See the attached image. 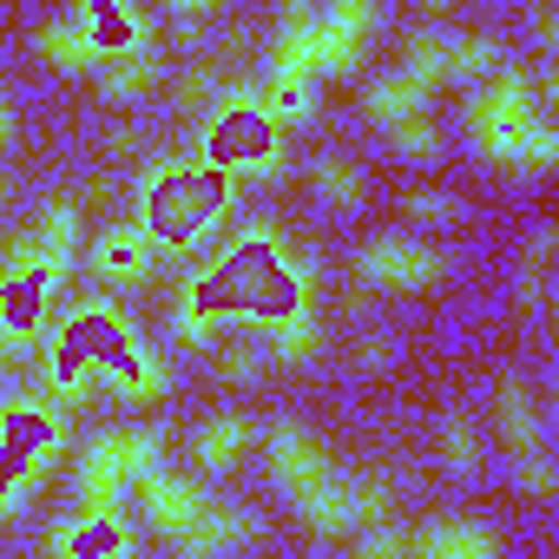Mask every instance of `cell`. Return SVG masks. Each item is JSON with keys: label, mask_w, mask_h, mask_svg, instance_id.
Here are the masks:
<instances>
[{"label": "cell", "mask_w": 559, "mask_h": 559, "mask_svg": "<svg viewBox=\"0 0 559 559\" xmlns=\"http://www.w3.org/2000/svg\"><path fill=\"white\" fill-rule=\"evenodd\" d=\"M270 480L284 487L290 500H304L317 480H330V454L317 448V435H304L297 421H284L270 435Z\"/></svg>", "instance_id": "4"}, {"label": "cell", "mask_w": 559, "mask_h": 559, "mask_svg": "<svg viewBox=\"0 0 559 559\" xmlns=\"http://www.w3.org/2000/svg\"><path fill=\"white\" fill-rule=\"evenodd\" d=\"M243 448H250V421H243V415H211V421L198 428V441H191V454H198L204 474H224Z\"/></svg>", "instance_id": "19"}, {"label": "cell", "mask_w": 559, "mask_h": 559, "mask_svg": "<svg viewBox=\"0 0 559 559\" xmlns=\"http://www.w3.org/2000/svg\"><path fill=\"white\" fill-rule=\"evenodd\" d=\"M448 40H454V34H441V27H415V34H408V47H402V53H408L402 73H408L421 93H435V86L448 80Z\"/></svg>", "instance_id": "20"}, {"label": "cell", "mask_w": 559, "mask_h": 559, "mask_svg": "<svg viewBox=\"0 0 559 559\" xmlns=\"http://www.w3.org/2000/svg\"><path fill=\"white\" fill-rule=\"evenodd\" d=\"M297 507H304V520H310V533H317V539H343V533L356 526L349 480H336V474H330V480H317V487H310Z\"/></svg>", "instance_id": "17"}, {"label": "cell", "mask_w": 559, "mask_h": 559, "mask_svg": "<svg viewBox=\"0 0 559 559\" xmlns=\"http://www.w3.org/2000/svg\"><path fill=\"white\" fill-rule=\"evenodd\" d=\"M126 559H132V552H126Z\"/></svg>", "instance_id": "40"}, {"label": "cell", "mask_w": 559, "mask_h": 559, "mask_svg": "<svg viewBox=\"0 0 559 559\" xmlns=\"http://www.w3.org/2000/svg\"><path fill=\"white\" fill-rule=\"evenodd\" d=\"M493 415H500L507 448H520V454L539 448V415H533V395H526L520 382H500V389H493Z\"/></svg>", "instance_id": "21"}, {"label": "cell", "mask_w": 559, "mask_h": 559, "mask_svg": "<svg viewBox=\"0 0 559 559\" xmlns=\"http://www.w3.org/2000/svg\"><path fill=\"white\" fill-rule=\"evenodd\" d=\"M317 34H323V73H356L376 34V8L369 0H336L330 14H317Z\"/></svg>", "instance_id": "6"}, {"label": "cell", "mask_w": 559, "mask_h": 559, "mask_svg": "<svg viewBox=\"0 0 559 559\" xmlns=\"http://www.w3.org/2000/svg\"><path fill=\"white\" fill-rule=\"evenodd\" d=\"M389 356H395V349H389V336H369V343H362V362H369V369H382Z\"/></svg>", "instance_id": "38"}, {"label": "cell", "mask_w": 559, "mask_h": 559, "mask_svg": "<svg viewBox=\"0 0 559 559\" xmlns=\"http://www.w3.org/2000/svg\"><path fill=\"white\" fill-rule=\"evenodd\" d=\"M395 152L402 158H435L441 152V126L421 112V119H408V126H395Z\"/></svg>", "instance_id": "29"}, {"label": "cell", "mask_w": 559, "mask_h": 559, "mask_svg": "<svg viewBox=\"0 0 559 559\" xmlns=\"http://www.w3.org/2000/svg\"><path fill=\"white\" fill-rule=\"evenodd\" d=\"M441 270H448V257L415 237H376L362 250V284H376V290H421Z\"/></svg>", "instance_id": "3"}, {"label": "cell", "mask_w": 559, "mask_h": 559, "mask_svg": "<svg viewBox=\"0 0 559 559\" xmlns=\"http://www.w3.org/2000/svg\"><path fill=\"white\" fill-rule=\"evenodd\" d=\"M152 237H145V224H112L106 237H99V250H93V263H99V276L106 284H145L152 276Z\"/></svg>", "instance_id": "11"}, {"label": "cell", "mask_w": 559, "mask_h": 559, "mask_svg": "<svg viewBox=\"0 0 559 559\" xmlns=\"http://www.w3.org/2000/svg\"><path fill=\"white\" fill-rule=\"evenodd\" d=\"M310 112H317V86H310V80H276V73H270V80L257 86V119H263V126H304Z\"/></svg>", "instance_id": "18"}, {"label": "cell", "mask_w": 559, "mask_h": 559, "mask_svg": "<svg viewBox=\"0 0 559 559\" xmlns=\"http://www.w3.org/2000/svg\"><path fill=\"white\" fill-rule=\"evenodd\" d=\"M243 539H257V513H250V507L204 500V513H198L171 546H178V559H217V552H230V546H243Z\"/></svg>", "instance_id": "5"}, {"label": "cell", "mask_w": 559, "mask_h": 559, "mask_svg": "<svg viewBox=\"0 0 559 559\" xmlns=\"http://www.w3.org/2000/svg\"><path fill=\"white\" fill-rule=\"evenodd\" d=\"M493 73H500V40H487V34L448 40V80H493Z\"/></svg>", "instance_id": "22"}, {"label": "cell", "mask_w": 559, "mask_h": 559, "mask_svg": "<svg viewBox=\"0 0 559 559\" xmlns=\"http://www.w3.org/2000/svg\"><path fill=\"white\" fill-rule=\"evenodd\" d=\"M441 461H448L454 474H474V461H480V435H474L467 415H448V428H441Z\"/></svg>", "instance_id": "26"}, {"label": "cell", "mask_w": 559, "mask_h": 559, "mask_svg": "<svg viewBox=\"0 0 559 559\" xmlns=\"http://www.w3.org/2000/svg\"><path fill=\"white\" fill-rule=\"evenodd\" d=\"M34 250H40V290H60L67 270H73V250H80V204L73 198H53L40 230H34Z\"/></svg>", "instance_id": "10"}, {"label": "cell", "mask_w": 559, "mask_h": 559, "mask_svg": "<svg viewBox=\"0 0 559 559\" xmlns=\"http://www.w3.org/2000/svg\"><path fill=\"white\" fill-rule=\"evenodd\" d=\"M362 106H369V119H376V126H389V132H395V126L421 119L428 93H421V86H415V80H408L402 67H395V73H382V80L369 86V99H362Z\"/></svg>", "instance_id": "16"}, {"label": "cell", "mask_w": 559, "mask_h": 559, "mask_svg": "<svg viewBox=\"0 0 559 559\" xmlns=\"http://www.w3.org/2000/svg\"><path fill=\"white\" fill-rule=\"evenodd\" d=\"M520 487H526V493H539V500L559 487V474H552V461H546L539 448H533V454H520Z\"/></svg>", "instance_id": "30"}, {"label": "cell", "mask_w": 559, "mask_h": 559, "mask_svg": "<svg viewBox=\"0 0 559 559\" xmlns=\"http://www.w3.org/2000/svg\"><path fill=\"white\" fill-rule=\"evenodd\" d=\"M552 243H559V237H552V224H539V230L526 237V270H546V263H552Z\"/></svg>", "instance_id": "34"}, {"label": "cell", "mask_w": 559, "mask_h": 559, "mask_svg": "<svg viewBox=\"0 0 559 559\" xmlns=\"http://www.w3.org/2000/svg\"><path fill=\"white\" fill-rule=\"evenodd\" d=\"M520 297H526L533 310H546V297H552V284H546V270H526V276H520Z\"/></svg>", "instance_id": "35"}, {"label": "cell", "mask_w": 559, "mask_h": 559, "mask_svg": "<svg viewBox=\"0 0 559 559\" xmlns=\"http://www.w3.org/2000/svg\"><path fill=\"white\" fill-rule=\"evenodd\" d=\"M270 73H276V80H317V73H323V34H317V14H310V8H290L284 21H276Z\"/></svg>", "instance_id": "8"}, {"label": "cell", "mask_w": 559, "mask_h": 559, "mask_svg": "<svg viewBox=\"0 0 559 559\" xmlns=\"http://www.w3.org/2000/svg\"><path fill=\"white\" fill-rule=\"evenodd\" d=\"M99 80H106V93H139V86H152L158 80V53H152V40H119V47H106V60H99Z\"/></svg>", "instance_id": "15"}, {"label": "cell", "mask_w": 559, "mask_h": 559, "mask_svg": "<svg viewBox=\"0 0 559 559\" xmlns=\"http://www.w3.org/2000/svg\"><path fill=\"white\" fill-rule=\"evenodd\" d=\"M204 500H211V493H204L191 474H165V467H158L152 480H139V507H145V520H152L165 539H178V533L204 513Z\"/></svg>", "instance_id": "7"}, {"label": "cell", "mask_w": 559, "mask_h": 559, "mask_svg": "<svg viewBox=\"0 0 559 559\" xmlns=\"http://www.w3.org/2000/svg\"><path fill=\"white\" fill-rule=\"evenodd\" d=\"M408 211H415L421 224H441V217H454V198H448V191H415Z\"/></svg>", "instance_id": "32"}, {"label": "cell", "mask_w": 559, "mask_h": 559, "mask_svg": "<svg viewBox=\"0 0 559 559\" xmlns=\"http://www.w3.org/2000/svg\"><path fill=\"white\" fill-rule=\"evenodd\" d=\"M178 93H185V106H198V99H217V93H224V73H217V67H191V73L178 80Z\"/></svg>", "instance_id": "31"}, {"label": "cell", "mask_w": 559, "mask_h": 559, "mask_svg": "<svg viewBox=\"0 0 559 559\" xmlns=\"http://www.w3.org/2000/svg\"><path fill=\"white\" fill-rule=\"evenodd\" d=\"M533 34H539V47H559V14L552 8H533Z\"/></svg>", "instance_id": "36"}, {"label": "cell", "mask_w": 559, "mask_h": 559, "mask_svg": "<svg viewBox=\"0 0 559 559\" xmlns=\"http://www.w3.org/2000/svg\"><path fill=\"white\" fill-rule=\"evenodd\" d=\"M257 362H263V356H257L250 343H237V349L224 356V382H250V376H257Z\"/></svg>", "instance_id": "33"}, {"label": "cell", "mask_w": 559, "mask_h": 559, "mask_svg": "<svg viewBox=\"0 0 559 559\" xmlns=\"http://www.w3.org/2000/svg\"><path fill=\"white\" fill-rule=\"evenodd\" d=\"M171 336H178V343H211V336H217V310H211L191 284H185L178 304H171Z\"/></svg>", "instance_id": "23"}, {"label": "cell", "mask_w": 559, "mask_h": 559, "mask_svg": "<svg viewBox=\"0 0 559 559\" xmlns=\"http://www.w3.org/2000/svg\"><path fill=\"white\" fill-rule=\"evenodd\" d=\"M14 145V106H8V93H0V152Z\"/></svg>", "instance_id": "39"}, {"label": "cell", "mask_w": 559, "mask_h": 559, "mask_svg": "<svg viewBox=\"0 0 559 559\" xmlns=\"http://www.w3.org/2000/svg\"><path fill=\"white\" fill-rule=\"evenodd\" d=\"M106 382H112L126 402H158L171 376H165V356H158L152 343H119V356H112Z\"/></svg>", "instance_id": "13"}, {"label": "cell", "mask_w": 559, "mask_h": 559, "mask_svg": "<svg viewBox=\"0 0 559 559\" xmlns=\"http://www.w3.org/2000/svg\"><path fill=\"white\" fill-rule=\"evenodd\" d=\"M204 14H211V8H204V0H178V8H171V21H178V27H198Z\"/></svg>", "instance_id": "37"}, {"label": "cell", "mask_w": 559, "mask_h": 559, "mask_svg": "<svg viewBox=\"0 0 559 559\" xmlns=\"http://www.w3.org/2000/svg\"><path fill=\"white\" fill-rule=\"evenodd\" d=\"M40 53H47L53 67H67V73H86V67H99V60H106V40H99L93 14L80 8V14H67V21L40 27Z\"/></svg>", "instance_id": "12"}, {"label": "cell", "mask_w": 559, "mask_h": 559, "mask_svg": "<svg viewBox=\"0 0 559 559\" xmlns=\"http://www.w3.org/2000/svg\"><path fill=\"white\" fill-rule=\"evenodd\" d=\"M408 552L415 559H493L500 546H493V533L480 520H435Z\"/></svg>", "instance_id": "14"}, {"label": "cell", "mask_w": 559, "mask_h": 559, "mask_svg": "<svg viewBox=\"0 0 559 559\" xmlns=\"http://www.w3.org/2000/svg\"><path fill=\"white\" fill-rule=\"evenodd\" d=\"M533 119H539V106H533V86H526L520 67H500V73L474 93V106H467L474 145H480L487 158H500V165H513V152H520V139L533 132Z\"/></svg>", "instance_id": "2"}, {"label": "cell", "mask_w": 559, "mask_h": 559, "mask_svg": "<svg viewBox=\"0 0 559 559\" xmlns=\"http://www.w3.org/2000/svg\"><path fill=\"white\" fill-rule=\"evenodd\" d=\"M224 217V178L191 165H158L145 178V237L171 250H198Z\"/></svg>", "instance_id": "1"}, {"label": "cell", "mask_w": 559, "mask_h": 559, "mask_svg": "<svg viewBox=\"0 0 559 559\" xmlns=\"http://www.w3.org/2000/svg\"><path fill=\"white\" fill-rule=\"evenodd\" d=\"M349 559H408V533H402L395 520L362 526V539H356V552H349Z\"/></svg>", "instance_id": "28"}, {"label": "cell", "mask_w": 559, "mask_h": 559, "mask_svg": "<svg viewBox=\"0 0 559 559\" xmlns=\"http://www.w3.org/2000/svg\"><path fill=\"white\" fill-rule=\"evenodd\" d=\"M349 507H356V526H382V520H395V480L376 467L369 480L349 487Z\"/></svg>", "instance_id": "24"}, {"label": "cell", "mask_w": 559, "mask_h": 559, "mask_svg": "<svg viewBox=\"0 0 559 559\" xmlns=\"http://www.w3.org/2000/svg\"><path fill=\"white\" fill-rule=\"evenodd\" d=\"M257 336L270 343V356L284 362H310L323 349V323H317V304H270L263 317H250Z\"/></svg>", "instance_id": "9"}, {"label": "cell", "mask_w": 559, "mask_h": 559, "mask_svg": "<svg viewBox=\"0 0 559 559\" xmlns=\"http://www.w3.org/2000/svg\"><path fill=\"white\" fill-rule=\"evenodd\" d=\"M552 158H559V132H552L546 119H533V132L520 139L513 165H520V171H552Z\"/></svg>", "instance_id": "27"}, {"label": "cell", "mask_w": 559, "mask_h": 559, "mask_svg": "<svg viewBox=\"0 0 559 559\" xmlns=\"http://www.w3.org/2000/svg\"><path fill=\"white\" fill-rule=\"evenodd\" d=\"M310 178H317V191H323L330 204H356V198H362V171H356L349 158H317Z\"/></svg>", "instance_id": "25"}]
</instances>
